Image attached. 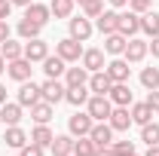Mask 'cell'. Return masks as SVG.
Here are the masks:
<instances>
[{
	"label": "cell",
	"instance_id": "cell-38",
	"mask_svg": "<svg viewBox=\"0 0 159 156\" xmlns=\"http://www.w3.org/2000/svg\"><path fill=\"white\" fill-rule=\"evenodd\" d=\"M129 9H135L138 16H144L147 9H153V0H129Z\"/></svg>",
	"mask_w": 159,
	"mask_h": 156
},
{
	"label": "cell",
	"instance_id": "cell-1",
	"mask_svg": "<svg viewBox=\"0 0 159 156\" xmlns=\"http://www.w3.org/2000/svg\"><path fill=\"white\" fill-rule=\"evenodd\" d=\"M86 110H89V117L95 119V122H107L110 119V110H113V101L107 95H89Z\"/></svg>",
	"mask_w": 159,
	"mask_h": 156
},
{
	"label": "cell",
	"instance_id": "cell-48",
	"mask_svg": "<svg viewBox=\"0 0 159 156\" xmlns=\"http://www.w3.org/2000/svg\"><path fill=\"white\" fill-rule=\"evenodd\" d=\"M3 71H6V58L0 55V74H3Z\"/></svg>",
	"mask_w": 159,
	"mask_h": 156
},
{
	"label": "cell",
	"instance_id": "cell-44",
	"mask_svg": "<svg viewBox=\"0 0 159 156\" xmlns=\"http://www.w3.org/2000/svg\"><path fill=\"white\" fill-rule=\"evenodd\" d=\"M144 156H159V144H150V147H147V153Z\"/></svg>",
	"mask_w": 159,
	"mask_h": 156
},
{
	"label": "cell",
	"instance_id": "cell-31",
	"mask_svg": "<svg viewBox=\"0 0 159 156\" xmlns=\"http://www.w3.org/2000/svg\"><path fill=\"white\" fill-rule=\"evenodd\" d=\"M74 156H98V147H95V141L89 135H83L74 141Z\"/></svg>",
	"mask_w": 159,
	"mask_h": 156
},
{
	"label": "cell",
	"instance_id": "cell-27",
	"mask_svg": "<svg viewBox=\"0 0 159 156\" xmlns=\"http://www.w3.org/2000/svg\"><path fill=\"white\" fill-rule=\"evenodd\" d=\"M6 147H16V150H21L25 144H28V135H25V129H19V126H6Z\"/></svg>",
	"mask_w": 159,
	"mask_h": 156
},
{
	"label": "cell",
	"instance_id": "cell-3",
	"mask_svg": "<svg viewBox=\"0 0 159 156\" xmlns=\"http://www.w3.org/2000/svg\"><path fill=\"white\" fill-rule=\"evenodd\" d=\"M92 126H95V119L89 117V110H86V113H83V110H77L74 117L67 119V132H70L74 138H83V135H89V132H92Z\"/></svg>",
	"mask_w": 159,
	"mask_h": 156
},
{
	"label": "cell",
	"instance_id": "cell-24",
	"mask_svg": "<svg viewBox=\"0 0 159 156\" xmlns=\"http://www.w3.org/2000/svg\"><path fill=\"white\" fill-rule=\"evenodd\" d=\"M49 147H52V156H70L74 153V138L70 135H55Z\"/></svg>",
	"mask_w": 159,
	"mask_h": 156
},
{
	"label": "cell",
	"instance_id": "cell-11",
	"mask_svg": "<svg viewBox=\"0 0 159 156\" xmlns=\"http://www.w3.org/2000/svg\"><path fill=\"white\" fill-rule=\"evenodd\" d=\"M67 25H70V37L80 40V43H86V40L92 37V31H95V28H92V21L86 19V16H77V19H70Z\"/></svg>",
	"mask_w": 159,
	"mask_h": 156
},
{
	"label": "cell",
	"instance_id": "cell-29",
	"mask_svg": "<svg viewBox=\"0 0 159 156\" xmlns=\"http://www.w3.org/2000/svg\"><path fill=\"white\" fill-rule=\"evenodd\" d=\"M141 31H144L147 37H156V34H159V12L147 9V12L141 16Z\"/></svg>",
	"mask_w": 159,
	"mask_h": 156
},
{
	"label": "cell",
	"instance_id": "cell-19",
	"mask_svg": "<svg viewBox=\"0 0 159 156\" xmlns=\"http://www.w3.org/2000/svg\"><path fill=\"white\" fill-rule=\"evenodd\" d=\"M116 25H119V12H116V9H104L98 19H95V28H98L101 34H113Z\"/></svg>",
	"mask_w": 159,
	"mask_h": 156
},
{
	"label": "cell",
	"instance_id": "cell-23",
	"mask_svg": "<svg viewBox=\"0 0 159 156\" xmlns=\"http://www.w3.org/2000/svg\"><path fill=\"white\" fill-rule=\"evenodd\" d=\"M25 16L34 19V21H40V25H46V21L52 19V9H49L46 3H28V6H25Z\"/></svg>",
	"mask_w": 159,
	"mask_h": 156
},
{
	"label": "cell",
	"instance_id": "cell-45",
	"mask_svg": "<svg viewBox=\"0 0 159 156\" xmlns=\"http://www.w3.org/2000/svg\"><path fill=\"white\" fill-rule=\"evenodd\" d=\"M110 6H113V9H119V6H129V0H110Z\"/></svg>",
	"mask_w": 159,
	"mask_h": 156
},
{
	"label": "cell",
	"instance_id": "cell-49",
	"mask_svg": "<svg viewBox=\"0 0 159 156\" xmlns=\"http://www.w3.org/2000/svg\"><path fill=\"white\" fill-rule=\"evenodd\" d=\"M74 3H80V6H86V3H89V0H74Z\"/></svg>",
	"mask_w": 159,
	"mask_h": 156
},
{
	"label": "cell",
	"instance_id": "cell-17",
	"mask_svg": "<svg viewBox=\"0 0 159 156\" xmlns=\"http://www.w3.org/2000/svg\"><path fill=\"white\" fill-rule=\"evenodd\" d=\"M43 71H46L49 80H58V77H64V71H67V61L61 58V55H46V58H43Z\"/></svg>",
	"mask_w": 159,
	"mask_h": 156
},
{
	"label": "cell",
	"instance_id": "cell-39",
	"mask_svg": "<svg viewBox=\"0 0 159 156\" xmlns=\"http://www.w3.org/2000/svg\"><path fill=\"white\" fill-rule=\"evenodd\" d=\"M21 156H43V147H37V144H31V141H28V144L21 147Z\"/></svg>",
	"mask_w": 159,
	"mask_h": 156
},
{
	"label": "cell",
	"instance_id": "cell-21",
	"mask_svg": "<svg viewBox=\"0 0 159 156\" xmlns=\"http://www.w3.org/2000/svg\"><path fill=\"white\" fill-rule=\"evenodd\" d=\"M52 129H49V126H46V122H37V126H34V132H31V138H28V141H31V144H37V147H43V150H46V147H49V144H52Z\"/></svg>",
	"mask_w": 159,
	"mask_h": 156
},
{
	"label": "cell",
	"instance_id": "cell-42",
	"mask_svg": "<svg viewBox=\"0 0 159 156\" xmlns=\"http://www.w3.org/2000/svg\"><path fill=\"white\" fill-rule=\"evenodd\" d=\"M9 40V25H6V19H0V43H6Z\"/></svg>",
	"mask_w": 159,
	"mask_h": 156
},
{
	"label": "cell",
	"instance_id": "cell-35",
	"mask_svg": "<svg viewBox=\"0 0 159 156\" xmlns=\"http://www.w3.org/2000/svg\"><path fill=\"white\" fill-rule=\"evenodd\" d=\"M141 86L144 89H159V67H144L141 71Z\"/></svg>",
	"mask_w": 159,
	"mask_h": 156
},
{
	"label": "cell",
	"instance_id": "cell-43",
	"mask_svg": "<svg viewBox=\"0 0 159 156\" xmlns=\"http://www.w3.org/2000/svg\"><path fill=\"white\" fill-rule=\"evenodd\" d=\"M150 52H153V58H159V34L150 37Z\"/></svg>",
	"mask_w": 159,
	"mask_h": 156
},
{
	"label": "cell",
	"instance_id": "cell-16",
	"mask_svg": "<svg viewBox=\"0 0 159 156\" xmlns=\"http://www.w3.org/2000/svg\"><path fill=\"white\" fill-rule=\"evenodd\" d=\"M107 122H110L113 132H129V126H132V113H129V107H113Z\"/></svg>",
	"mask_w": 159,
	"mask_h": 156
},
{
	"label": "cell",
	"instance_id": "cell-26",
	"mask_svg": "<svg viewBox=\"0 0 159 156\" xmlns=\"http://www.w3.org/2000/svg\"><path fill=\"white\" fill-rule=\"evenodd\" d=\"M52 107H55V104H49L46 98H43V101H37V104L31 107V119H34V122H49V119H52V113H55Z\"/></svg>",
	"mask_w": 159,
	"mask_h": 156
},
{
	"label": "cell",
	"instance_id": "cell-28",
	"mask_svg": "<svg viewBox=\"0 0 159 156\" xmlns=\"http://www.w3.org/2000/svg\"><path fill=\"white\" fill-rule=\"evenodd\" d=\"M16 31H19V37H25V40H34V37H40V31H43V25L25 16V19L19 21V28H16Z\"/></svg>",
	"mask_w": 159,
	"mask_h": 156
},
{
	"label": "cell",
	"instance_id": "cell-14",
	"mask_svg": "<svg viewBox=\"0 0 159 156\" xmlns=\"http://www.w3.org/2000/svg\"><path fill=\"white\" fill-rule=\"evenodd\" d=\"M89 138L95 141V147H110V141H113V129H110V122H95L92 126V132H89Z\"/></svg>",
	"mask_w": 159,
	"mask_h": 156
},
{
	"label": "cell",
	"instance_id": "cell-13",
	"mask_svg": "<svg viewBox=\"0 0 159 156\" xmlns=\"http://www.w3.org/2000/svg\"><path fill=\"white\" fill-rule=\"evenodd\" d=\"M86 86H89V92H92V95H107V92H110V86H113V80L107 77V71H95V74L89 77Z\"/></svg>",
	"mask_w": 159,
	"mask_h": 156
},
{
	"label": "cell",
	"instance_id": "cell-5",
	"mask_svg": "<svg viewBox=\"0 0 159 156\" xmlns=\"http://www.w3.org/2000/svg\"><path fill=\"white\" fill-rule=\"evenodd\" d=\"M116 31L122 34V37H135L141 31V16L135 12V9H129V12H119V25Z\"/></svg>",
	"mask_w": 159,
	"mask_h": 156
},
{
	"label": "cell",
	"instance_id": "cell-33",
	"mask_svg": "<svg viewBox=\"0 0 159 156\" xmlns=\"http://www.w3.org/2000/svg\"><path fill=\"white\" fill-rule=\"evenodd\" d=\"M49 9L55 19H70L74 12V0H49Z\"/></svg>",
	"mask_w": 159,
	"mask_h": 156
},
{
	"label": "cell",
	"instance_id": "cell-12",
	"mask_svg": "<svg viewBox=\"0 0 159 156\" xmlns=\"http://www.w3.org/2000/svg\"><path fill=\"white\" fill-rule=\"evenodd\" d=\"M46 55H49V46H46V43H43L40 37L25 40V58L31 61V64H34V61H43Z\"/></svg>",
	"mask_w": 159,
	"mask_h": 156
},
{
	"label": "cell",
	"instance_id": "cell-7",
	"mask_svg": "<svg viewBox=\"0 0 159 156\" xmlns=\"http://www.w3.org/2000/svg\"><path fill=\"white\" fill-rule=\"evenodd\" d=\"M107 98L113 101V107H129V104L135 101L132 89H129V83H113V86H110V92H107Z\"/></svg>",
	"mask_w": 159,
	"mask_h": 156
},
{
	"label": "cell",
	"instance_id": "cell-20",
	"mask_svg": "<svg viewBox=\"0 0 159 156\" xmlns=\"http://www.w3.org/2000/svg\"><path fill=\"white\" fill-rule=\"evenodd\" d=\"M0 122H6V126H19L21 122V104L16 101H6V104H0Z\"/></svg>",
	"mask_w": 159,
	"mask_h": 156
},
{
	"label": "cell",
	"instance_id": "cell-47",
	"mask_svg": "<svg viewBox=\"0 0 159 156\" xmlns=\"http://www.w3.org/2000/svg\"><path fill=\"white\" fill-rule=\"evenodd\" d=\"M0 104H6V86L0 83Z\"/></svg>",
	"mask_w": 159,
	"mask_h": 156
},
{
	"label": "cell",
	"instance_id": "cell-37",
	"mask_svg": "<svg viewBox=\"0 0 159 156\" xmlns=\"http://www.w3.org/2000/svg\"><path fill=\"white\" fill-rule=\"evenodd\" d=\"M101 12H104V0H89V3L83 6V16H86V19H98Z\"/></svg>",
	"mask_w": 159,
	"mask_h": 156
},
{
	"label": "cell",
	"instance_id": "cell-2",
	"mask_svg": "<svg viewBox=\"0 0 159 156\" xmlns=\"http://www.w3.org/2000/svg\"><path fill=\"white\" fill-rule=\"evenodd\" d=\"M147 52H150V43H147V40L129 37V43H125V52H122V58L129 61V64H138V61H144V58H147Z\"/></svg>",
	"mask_w": 159,
	"mask_h": 156
},
{
	"label": "cell",
	"instance_id": "cell-30",
	"mask_svg": "<svg viewBox=\"0 0 159 156\" xmlns=\"http://www.w3.org/2000/svg\"><path fill=\"white\" fill-rule=\"evenodd\" d=\"M132 122H138V126H147L150 119H153V110H150V104L147 101H141V104H132Z\"/></svg>",
	"mask_w": 159,
	"mask_h": 156
},
{
	"label": "cell",
	"instance_id": "cell-4",
	"mask_svg": "<svg viewBox=\"0 0 159 156\" xmlns=\"http://www.w3.org/2000/svg\"><path fill=\"white\" fill-rule=\"evenodd\" d=\"M55 55H61V58L70 64V61H80V58H83V46H80V40L64 37V40L55 43Z\"/></svg>",
	"mask_w": 159,
	"mask_h": 156
},
{
	"label": "cell",
	"instance_id": "cell-52",
	"mask_svg": "<svg viewBox=\"0 0 159 156\" xmlns=\"http://www.w3.org/2000/svg\"><path fill=\"white\" fill-rule=\"evenodd\" d=\"M132 156H135V153H132Z\"/></svg>",
	"mask_w": 159,
	"mask_h": 156
},
{
	"label": "cell",
	"instance_id": "cell-40",
	"mask_svg": "<svg viewBox=\"0 0 159 156\" xmlns=\"http://www.w3.org/2000/svg\"><path fill=\"white\" fill-rule=\"evenodd\" d=\"M147 104H150V110L159 113V89H150V95H147Z\"/></svg>",
	"mask_w": 159,
	"mask_h": 156
},
{
	"label": "cell",
	"instance_id": "cell-9",
	"mask_svg": "<svg viewBox=\"0 0 159 156\" xmlns=\"http://www.w3.org/2000/svg\"><path fill=\"white\" fill-rule=\"evenodd\" d=\"M37 101H43L40 86H37V83H31V80H25L21 89H19V104H21V107H34Z\"/></svg>",
	"mask_w": 159,
	"mask_h": 156
},
{
	"label": "cell",
	"instance_id": "cell-41",
	"mask_svg": "<svg viewBox=\"0 0 159 156\" xmlns=\"http://www.w3.org/2000/svg\"><path fill=\"white\" fill-rule=\"evenodd\" d=\"M9 12H12V3L9 0H0V19H9Z\"/></svg>",
	"mask_w": 159,
	"mask_h": 156
},
{
	"label": "cell",
	"instance_id": "cell-18",
	"mask_svg": "<svg viewBox=\"0 0 159 156\" xmlns=\"http://www.w3.org/2000/svg\"><path fill=\"white\" fill-rule=\"evenodd\" d=\"M125 43H129V37H122L119 31L104 34V52H107V55H122V52H125Z\"/></svg>",
	"mask_w": 159,
	"mask_h": 156
},
{
	"label": "cell",
	"instance_id": "cell-34",
	"mask_svg": "<svg viewBox=\"0 0 159 156\" xmlns=\"http://www.w3.org/2000/svg\"><path fill=\"white\" fill-rule=\"evenodd\" d=\"M141 141H144L147 147H150V144H159V126L153 119H150L147 126H141Z\"/></svg>",
	"mask_w": 159,
	"mask_h": 156
},
{
	"label": "cell",
	"instance_id": "cell-32",
	"mask_svg": "<svg viewBox=\"0 0 159 156\" xmlns=\"http://www.w3.org/2000/svg\"><path fill=\"white\" fill-rule=\"evenodd\" d=\"M0 55H3L6 61H16V58L25 55V46L16 43V40H6V43H0Z\"/></svg>",
	"mask_w": 159,
	"mask_h": 156
},
{
	"label": "cell",
	"instance_id": "cell-46",
	"mask_svg": "<svg viewBox=\"0 0 159 156\" xmlns=\"http://www.w3.org/2000/svg\"><path fill=\"white\" fill-rule=\"evenodd\" d=\"M12 6H28V3H34V0H9Z\"/></svg>",
	"mask_w": 159,
	"mask_h": 156
},
{
	"label": "cell",
	"instance_id": "cell-15",
	"mask_svg": "<svg viewBox=\"0 0 159 156\" xmlns=\"http://www.w3.org/2000/svg\"><path fill=\"white\" fill-rule=\"evenodd\" d=\"M104 71H107V77L113 80V83H129V74H132V67H129L125 58H113Z\"/></svg>",
	"mask_w": 159,
	"mask_h": 156
},
{
	"label": "cell",
	"instance_id": "cell-50",
	"mask_svg": "<svg viewBox=\"0 0 159 156\" xmlns=\"http://www.w3.org/2000/svg\"><path fill=\"white\" fill-rule=\"evenodd\" d=\"M0 126H3V122H0Z\"/></svg>",
	"mask_w": 159,
	"mask_h": 156
},
{
	"label": "cell",
	"instance_id": "cell-22",
	"mask_svg": "<svg viewBox=\"0 0 159 156\" xmlns=\"http://www.w3.org/2000/svg\"><path fill=\"white\" fill-rule=\"evenodd\" d=\"M89 86H67V92H64V101L67 104H74V107H83L86 101H89Z\"/></svg>",
	"mask_w": 159,
	"mask_h": 156
},
{
	"label": "cell",
	"instance_id": "cell-36",
	"mask_svg": "<svg viewBox=\"0 0 159 156\" xmlns=\"http://www.w3.org/2000/svg\"><path fill=\"white\" fill-rule=\"evenodd\" d=\"M110 153L113 156H132L135 153V144L132 141H110Z\"/></svg>",
	"mask_w": 159,
	"mask_h": 156
},
{
	"label": "cell",
	"instance_id": "cell-51",
	"mask_svg": "<svg viewBox=\"0 0 159 156\" xmlns=\"http://www.w3.org/2000/svg\"><path fill=\"white\" fill-rule=\"evenodd\" d=\"M70 156H74V153H70Z\"/></svg>",
	"mask_w": 159,
	"mask_h": 156
},
{
	"label": "cell",
	"instance_id": "cell-8",
	"mask_svg": "<svg viewBox=\"0 0 159 156\" xmlns=\"http://www.w3.org/2000/svg\"><path fill=\"white\" fill-rule=\"evenodd\" d=\"M31 71H34V67H31V61L25 58V55H21V58H16V61H6V74L16 80V83L31 80Z\"/></svg>",
	"mask_w": 159,
	"mask_h": 156
},
{
	"label": "cell",
	"instance_id": "cell-10",
	"mask_svg": "<svg viewBox=\"0 0 159 156\" xmlns=\"http://www.w3.org/2000/svg\"><path fill=\"white\" fill-rule=\"evenodd\" d=\"M80 64L89 71V74H95V71H104L107 64H104V49H83V58Z\"/></svg>",
	"mask_w": 159,
	"mask_h": 156
},
{
	"label": "cell",
	"instance_id": "cell-6",
	"mask_svg": "<svg viewBox=\"0 0 159 156\" xmlns=\"http://www.w3.org/2000/svg\"><path fill=\"white\" fill-rule=\"evenodd\" d=\"M40 92H43V98H46L49 104H58V101H64V92H67V86H64L61 80H49V77H46V83L40 86Z\"/></svg>",
	"mask_w": 159,
	"mask_h": 156
},
{
	"label": "cell",
	"instance_id": "cell-25",
	"mask_svg": "<svg viewBox=\"0 0 159 156\" xmlns=\"http://www.w3.org/2000/svg\"><path fill=\"white\" fill-rule=\"evenodd\" d=\"M86 83H89V71H86L83 64L64 71V86H86Z\"/></svg>",
	"mask_w": 159,
	"mask_h": 156
}]
</instances>
